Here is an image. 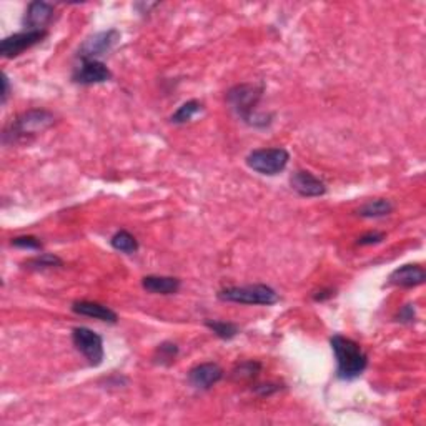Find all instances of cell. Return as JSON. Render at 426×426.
Returning a JSON list of instances; mask_svg holds the SVG:
<instances>
[{
    "label": "cell",
    "mask_w": 426,
    "mask_h": 426,
    "mask_svg": "<svg viewBox=\"0 0 426 426\" xmlns=\"http://www.w3.org/2000/svg\"><path fill=\"white\" fill-rule=\"evenodd\" d=\"M332 350L337 358V377L342 380H355L368 367V357L362 347L352 338L343 335H335L330 340Z\"/></svg>",
    "instance_id": "6da1fadb"
},
{
    "label": "cell",
    "mask_w": 426,
    "mask_h": 426,
    "mask_svg": "<svg viewBox=\"0 0 426 426\" xmlns=\"http://www.w3.org/2000/svg\"><path fill=\"white\" fill-rule=\"evenodd\" d=\"M262 93H263L262 85L242 83L230 90L227 93V100L243 122L253 125V127H265V125L270 123V120L260 118L253 113L258 100L262 98Z\"/></svg>",
    "instance_id": "7a4b0ae2"
},
{
    "label": "cell",
    "mask_w": 426,
    "mask_h": 426,
    "mask_svg": "<svg viewBox=\"0 0 426 426\" xmlns=\"http://www.w3.org/2000/svg\"><path fill=\"white\" fill-rule=\"evenodd\" d=\"M222 302L242 305H275L280 300L278 293L268 285H247V287H228L218 292Z\"/></svg>",
    "instance_id": "3957f363"
},
{
    "label": "cell",
    "mask_w": 426,
    "mask_h": 426,
    "mask_svg": "<svg viewBox=\"0 0 426 426\" xmlns=\"http://www.w3.org/2000/svg\"><path fill=\"white\" fill-rule=\"evenodd\" d=\"M54 122V115L47 110H30V112L22 113L14 120L12 125L5 130L4 140L7 142L10 138L12 142H17V140L29 137V135L44 132V130L52 127Z\"/></svg>",
    "instance_id": "277c9868"
},
{
    "label": "cell",
    "mask_w": 426,
    "mask_h": 426,
    "mask_svg": "<svg viewBox=\"0 0 426 426\" xmlns=\"http://www.w3.org/2000/svg\"><path fill=\"white\" fill-rule=\"evenodd\" d=\"M290 162V153L285 148H260L253 150L252 153H248L247 165L253 172L260 175H278L287 168Z\"/></svg>",
    "instance_id": "5b68a950"
},
{
    "label": "cell",
    "mask_w": 426,
    "mask_h": 426,
    "mask_svg": "<svg viewBox=\"0 0 426 426\" xmlns=\"http://www.w3.org/2000/svg\"><path fill=\"white\" fill-rule=\"evenodd\" d=\"M72 342L75 348L88 360V363L92 367H98L103 362V340L98 333H95L93 330L77 327L72 332Z\"/></svg>",
    "instance_id": "8992f818"
},
{
    "label": "cell",
    "mask_w": 426,
    "mask_h": 426,
    "mask_svg": "<svg viewBox=\"0 0 426 426\" xmlns=\"http://www.w3.org/2000/svg\"><path fill=\"white\" fill-rule=\"evenodd\" d=\"M120 40V32L115 29L103 30V32L93 34L80 45L78 57L80 60H98L102 55H107Z\"/></svg>",
    "instance_id": "52a82bcc"
},
{
    "label": "cell",
    "mask_w": 426,
    "mask_h": 426,
    "mask_svg": "<svg viewBox=\"0 0 426 426\" xmlns=\"http://www.w3.org/2000/svg\"><path fill=\"white\" fill-rule=\"evenodd\" d=\"M45 35H47V32H34V30H25V32L9 35L0 44V54H2L4 59L17 57L24 50L42 42Z\"/></svg>",
    "instance_id": "ba28073f"
},
{
    "label": "cell",
    "mask_w": 426,
    "mask_h": 426,
    "mask_svg": "<svg viewBox=\"0 0 426 426\" xmlns=\"http://www.w3.org/2000/svg\"><path fill=\"white\" fill-rule=\"evenodd\" d=\"M112 78L107 65L100 60H83L82 64L75 69L72 75V80L80 85H93V83H103Z\"/></svg>",
    "instance_id": "9c48e42d"
},
{
    "label": "cell",
    "mask_w": 426,
    "mask_h": 426,
    "mask_svg": "<svg viewBox=\"0 0 426 426\" xmlns=\"http://www.w3.org/2000/svg\"><path fill=\"white\" fill-rule=\"evenodd\" d=\"M54 5L47 2H32L29 4L27 10L24 15V27L27 30H34V32H47L45 27L50 24V20L54 19Z\"/></svg>",
    "instance_id": "30bf717a"
},
{
    "label": "cell",
    "mask_w": 426,
    "mask_h": 426,
    "mask_svg": "<svg viewBox=\"0 0 426 426\" xmlns=\"http://www.w3.org/2000/svg\"><path fill=\"white\" fill-rule=\"evenodd\" d=\"M290 185L302 197H322L327 193V187L322 180L315 177L313 173L305 172V170H297L290 177Z\"/></svg>",
    "instance_id": "8fae6325"
},
{
    "label": "cell",
    "mask_w": 426,
    "mask_h": 426,
    "mask_svg": "<svg viewBox=\"0 0 426 426\" xmlns=\"http://www.w3.org/2000/svg\"><path fill=\"white\" fill-rule=\"evenodd\" d=\"M223 378V370L217 363H202L190 370L188 382L193 388L210 390Z\"/></svg>",
    "instance_id": "7c38bea8"
},
{
    "label": "cell",
    "mask_w": 426,
    "mask_h": 426,
    "mask_svg": "<svg viewBox=\"0 0 426 426\" xmlns=\"http://www.w3.org/2000/svg\"><path fill=\"white\" fill-rule=\"evenodd\" d=\"M426 280V273L423 267L420 265H403L395 270V272L388 277V285L402 288H413L418 285H423Z\"/></svg>",
    "instance_id": "4fadbf2b"
},
{
    "label": "cell",
    "mask_w": 426,
    "mask_h": 426,
    "mask_svg": "<svg viewBox=\"0 0 426 426\" xmlns=\"http://www.w3.org/2000/svg\"><path fill=\"white\" fill-rule=\"evenodd\" d=\"M72 312L77 315H82V317L102 320V322L107 323H117V313L113 310H110L105 305L95 303V302H75L72 305Z\"/></svg>",
    "instance_id": "5bb4252c"
},
{
    "label": "cell",
    "mask_w": 426,
    "mask_h": 426,
    "mask_svg": "<svg viewBox=\"0 0 426 426\" xmlns=\"http://www.w3.org/2000/svg\"><path fill=\"white\" fill-rule=\"evenodd\" d=\"M142 287L148 293L155 295H173L177 293L182 283L178 278L173 277H157V275H148L142 280Z\"/></svg>",
    "instance_id": "9a60e30c"
},
{
    "label": "cell",
    "mask_w": 426,
    "mask_h": 426,
    "mask_svg": "<svg viewBox=\"0 0 426 426\" xmlns=\"http://www.w3.org/2000/svg\"><path fill=\"white\" fill-rule=\"evenodd\" d=\"M393 212V203L390 200L385 198H377V200H370L363 205L362 208L358 210L360 217L365 218H380V217H387Z\"/></svg>",
    "instance_id": "2e32d148"
},
{
    "label": "cell",
    "mask_w": 426,
    "mask_h": 426,
    "mask_svg": "<svg viewBox=\"0 0 426 426\" xmlns=\"http://www.w3.org/2000/svg\"><path fill=\"white\" fill-rule=\"evenodd\" d=\"M110 245H112L117 252H122L127 255H132L138 250L137 238H135L132 233H128L127 230H120V232L115 233L113 237L110 238Z\"/></svg>",
    "instance_id": "e0dca14e"
},
{
    "label": "cell",
    "mask_w": 426,
    "mask_h": 426,
    "mask_svg": "<svg viewBox=\"0 0 426 426\" xmlns=\"http://www.w3.org/2000/svg\"><path fill=\"white\" fill-rule=\"evenodd\" d=\"M200 110H202V103H200L198 100H190V102H185L182 107L172 115L170 120H172L173 123H185L188 122V120H192Z\"/></svg>",
    "instance_id": "ac0fdd59"
},
{
    "label": "cell",
    "mask_w": 426,
    "mask_h": 426,
    "mask_svg": "<svg viewBox=\"0 0 426 426\" xmlns=\"http://www.w3.org/2000/svg\"><path fill=\"white\" fill-rule=\"evenodd\" d=\"M25 268L30 270H45V268H55V267H62V260L59 257H55L52 253H42L39 257L30 258L24 263Z\"/></svg>",
    "instance_id": "d6986e66"
},
{
    "label": "cell",
    "mask_w": 426,
    "mask_h": 426,
    "mask_svg": "<svg viewBox=\"0 0 426 426\" xmlns=\"http://www.w3.org/2000/svg\"><path fill=\"white\" fill-rule=\"evenodd\" d=\"M205 325L222 340H232L233 337H237L240 332L237 325L230 322H212V320H207Z\"/></svg>",
    "instance_id": "ffe728a7"
},
{
    "label": "cell",
    "mask_w": 426,
    "mask_h": 426,
    "mask_svg": "<svg viewBox=\"0 0 426 426\" xmlns=\"http://www.w3.org/2000/svg\"><path fill=\"white\" fill-rule=\"evenodd\" d=\"M262 370V365L258 362H245L240 363L237 368L232 372V378L237 380V382H243V380H252L257 377Z\"/></svg>",
    "instance_id": "44dd1931"
},
{
    "label": "cell",
    "mask_w": 426,
    "mask_h": 426,
    "mask_svg": "<svg viewBox=\"0 0 426 426\" xmlns=\"http://www.w3.org/2000/svg\"><path fill=\"white\" fill-rule=\"evenodd\" d=\"M178 355V347L175 343H170V342H165L162 345H158L157 352H155V357L153 360L160 365H170L172 362H175V358H177Z\"/></svg>",
    "instance_id": "7402d4cb"
},
{
    "label": "cell",
    "mask_w": 426,
    "mask_h": 426,
    "mask_svg": "<svg viewBox=\"0 0 426 426\" xmlns=\"http://www.w3.org/2000/svg\"><path fill=\"white\" fill-rule=\"evenodd\" d=\"M12 245L17 248L24 250H40L42 248V242L37 237H30V235H24V237L12 238Z\"/></svg>",
    "instance_id": "603a6c76"
},
{
    "label": "cell",
    "mask_w": 426,
    "mask_h": 426,
    "mask_svg": "<svg viewBox=\"0 0 426 426\" xmlns=\"http://www.w3.org/2000/svg\"><path fill=\"white\" fill-rule=\"evenodd\" d=\"M417 320V313H415V305H405L398 313V322L402 323H413Z\"/></svg>",
    "instance_id": "cb8c5ba5"
},
{
    "label": "cell",
    "mask_w": 426,
    "mask_h": 426,
    "mask_svg": "<svg viewBox=\"0 0 426 426\" xmlns=\"http://www.w3.org/2000/svg\"><path fill=\"white\" fill-rule=\"evenodd\" d=\"M383 240H385V233L372 232V233L363 235V237H360L358 245H377L380 242H383Z\"/></svg>",
    "instance_id": "d4e9b609"
},
{
    "label": "cell",
    "mask_w": 426,
    "mask_h": 426,
    "mask_svg": "<svg viewBox=\"0 0 426 426\" xmlns=\"http://www.w3.org/2000/svg\"><path fill=\"white\" fill-rule=\"evenodd\" d=\"M275 392H278V387H273V385H260V387L257 388V393H260V395H272V393H275Z\"/></svg>",
    "instance_id": "484cf974"
},
{
    "label": "cell",
    "mask_w": 426,
    "mask_h": 426,
    "mask_svg": "<svg viewBox=\"0 0 426 426\" xmlns=\"http://www.w3.org/2000/svg\"><path fill=\"white\" fill-rule=\"evenodd\" d=\"M318 293H320V295H315V297H313L315 300H317V302H323V300L332 298L333 295H335L333 292H325V290H323V292H318Z\"/></svg>",
    "instance_id": "4316f807"
},
{
    "label": "cell",
    "mask_w": 426,
    "mask_h": 426,
    "mask_svg": "<svg viewBox=\"0 0 426 426\" xmlns=\"http://www.w3.org/2000/svg\"><path fill=\"white\" fill-rule=\"evenodd\" d=\"M2 83H4L2 103H5V100H7V95H9V78H7V75H4V77H2Z\"/></svg>",
    "instance_id": "83f0119b"
}]
</instances>
